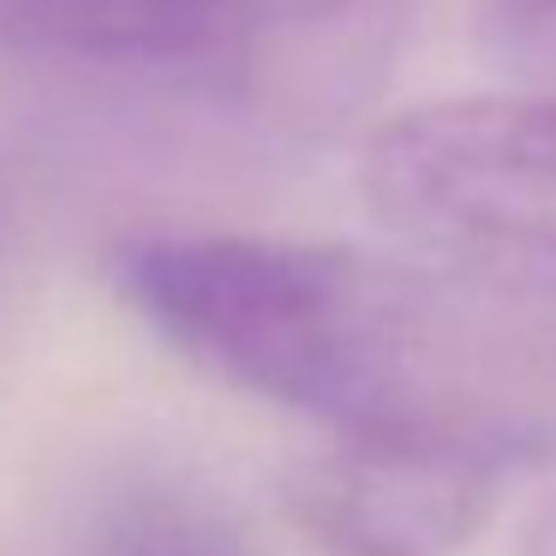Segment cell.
I'll use <instances>...</instances> for the list:
<instances>
[{"label":"cell","instance_id":"6da1fadb","mask_svg":"<svg viewBox=\"0 0 556 556\" xmlns=\"http://www.w3.org/2000/svg\"><path fill=\"white\" fill-rule=\"evenodd\" d=\"M114 288L204 371L312 413L336 443L527 467L556 437V317L455 264L269 233H138Z\"/></svg>","mask_w":556,"mask_h":556},{"label":"cell","instance_id":"7a4b0ae2","mask_svg":"<svg viewBox=\"0 0 556 556\" xmlns=\"http://www.w3.org/2000/svg\"><path fill=\"white\" fill-rule=\"evenodd\" d=\"M371 210L413 245L515 293H556V97L419 102L359 156Z\"/></svg>","mask_w":556,"mask_h":556},{"label":"cell","instance_id":"3957f363","mask_svg":"<svg viewBox=\"0 0 556 556\" xmlns=\"http://www.w3.org/2000/svg\"><path fill=\"white\" fill-rule=\"evenodd\" d=\"M401 18L407 0H0V49L317 97L371 73Z\"/></svg>","mask_w":556,"mask_h":556},{"label":"cell","instance_id":"277c9868","mask_svg":"<svg viewBox=\"0 0 556 556\" xmlns=\"http://www.w3.org/2000/svg\"><path fill=\"white\" fill-rule=\"evenodd\" d=\"M508 472V460L467 448L329 443L288 472V515L329 556H455Z\"/></svg>","mask_w":556,"mask_h":556},{"label":"cell","instance_id":"5b68a950","mask_svg":"<svg viewBox=\"0 0 556 556\" xmlns=\"http://www.w3.org/2000/svg\"><path fill=\"white\" fill-rule=\"evenodd\" d=\"M78 556H245L240 539L186 491L132 484L90 520Z\"/></svg>","mask_w":556,"mask_h":556},{"label":"cell","instance_id":"8992f818","mask_svg":"<svg viewBox=\"0 0 556 556\" xmlns=\"http://www.w3.org/2000/svg\"><path fill=\"white\" fill-rule=\"evenodd\" d=\"M479 37L520 97H556V0H479Z\"/></svg>","mask_w":556,"mask_h":556},{"label":"cell","instance_id":"52a82bcc","mask_svg":"<svg viewBox=\"0 0 556 556\" xmlns=\"http://www.w3.org/2000/svg\"><path fill=\"white\" fill-rule=\"evenodd\" d=\"M520 556H556V503L544 508L539 520H532V532H527V544H520Z\"/></svg>","mask_w":556,"mask_h":556}]
</instances>
